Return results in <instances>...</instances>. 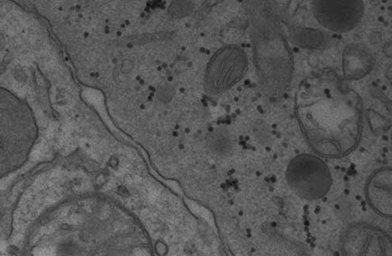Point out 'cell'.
<instances>
[{"label":"cell","instance_id":"obj_1","mask_svg":"<svg viewBox=\"0 0 392 256\" xmlns=\"http://www.w3.org/2000/svg\"><path fill=\"white\" fill-rule=\"evenodd\" d=\"M295 114L306 141L322 158L347 156L360 143L362 99L338 82L322 80L304 86L297 94Z\"/></svg>","mask_w":392,"mask_h":256},{"label":"cell","instance_id":"obj_2","mask_svg":"<svg viewBox=\"0 0 392 256\" xmlns=\"http://www.w3.org/2000/svg\"><path fill=\"white\" fill-rule=\"evenodd\" d=\"M35 112L25 99L0 87V180L29 161L38 138Z\"/></svg>","mask_w":392,"mask_h":256},{"label":"cell","instance_id":"obj_3","mask_svg":"<svg viewBox=\"0 0 392 256\" xmlns=\"http://www.w3.org/2000/svg\"><path fill=\"white\" fill-rule=\"evenodd\" d=\"M244 2L253 55L265 58L283 53L289 42L279 20L276 0H244Z\"/></svg>","mask_w":392,"mask_h":256},{"label":"cell","instance_id":"obj_4","mask_svg":"<svg viewBox=\"0 0 392 256\" xmlns=\"http://www.w3.org/2000/svg\"><path fill=\"white\" fill-rule=\"evenodd\" d=\"M286 180L290 190L307 201L324 198L332 184L329 165L316 154H301L292 158L286 168Z\"/></svg>","mask_w":392,"mask_h":256},{"label":"cell","instance_id":"obj_5","mask_svg":"<svg viewBox=\"0 0 392 256\" xmlns=\"http://www.w3.org/2000/svg\"><path fill=\"white\" fill-rule=\"evenodd\" d=\"M249 69V57L240 46L221 47L209 60L205 74V87L211 95L226 93L240 83Z\"/></svg>","mask_w":392,"mask_h":256},{"label":"cell","instance_id":"obj_6","mask_svg":"<svg viewBox=\"0 0 392 256\" xmlns=\"http://www.w3.org/2000/svg\"><path fill=\"white\" fill-rule=\"evenodd\" d=\"M315 18L329 32L344 34L360 25L365 13L363 0H312Z\"/></svg>","mask_w":392,"mask_h":256},{"label":"cell","instance_id":"obj_7","mask_svg":"<svg viewBox=\"0 0 392 256\" xmlns=\"http://www.w3.org/2000/svg\"><path fill=\"white\" fill-rule=\"evenodd\" d=\"M341 249L345 255H391V239L377 226L354 223L343 232Z\"/></svg>","mask_w":392,"mask_h":256},{"label":"cell","instance_id":"obj_8","mask_svg":"<svg viewBox=\"0 0 392 256\" xmlns=\"http://www.w3.org/2000/svg\"><path fill=\"white\" fill-rule=\"evenodd\" d=\"M391 168L384 166L372 173L366 182V201L377 214L391 218Z\"/></svg>","mask_w":392,"mask_h":256},{"label":"cell","instance_id":"obj_9","mask_svg":"<svg viewBox=\"0 0 392 256\" xmlns=\"http://www.w3.org/2000/svg\"><path fill=\"white\" fill-rule=\"evenodd\" d=\"M209 150L218 156L232 155L236 151V142L234 136L225 129L217 130L209 139Z\"/></svg>","mask_w":392,"mask_h":256}]
</instances>
